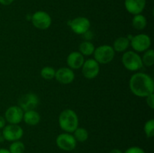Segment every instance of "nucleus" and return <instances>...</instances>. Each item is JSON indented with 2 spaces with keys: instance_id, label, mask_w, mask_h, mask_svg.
<instances>
[{
  "instance_id": "1",
  "label": "nucleus",
  "mask_w": 154,
  "mask_h": 153,
  "mask_svg": "<svg viewBox=\"0 0 154 153\" xmlns=\"http://www.w3.org/2000/svg\"><path fill=\"white\" fill-rule=\"evenodd\" d=\"M129 88L135 96L146 98L153 93V80L150 75L142 72H137L129 80Z\"/></svg>"
},
{
  "instance_id": "2",
  "label": "nucleus",
  "mask_w": 154,
  "mask_h": 153,
  "mask_svg": "<svg viewBox=\"0 0 154 153\" xmlns=\"http://www.w3.org/2000/svg\"><path fill=\"white\" fill-rule=\"evenodd\" d=\"M58 122L62 130L70 134L73 133L76 130L79 124L78 115L71 109H66L62 111L59 116Z\"/></svg>"
},
{
  "instance_id": "3",
  "label": "nucleus",
  "mask_w": 154,
  "mask_h": 153,
  "mask_svg": "<svg viewBox=\"0 0 154 153\" xmlns=\"http://www.w3.org/2000/svg\"><path fill=\"white\" fill-rule=\"evenodd\" d=\"M122 63L127 70L136 71L143 67L141 57L135 51H127L122 56Z\"/></svg>"
},
{
  "instance_id": "4",
  "label": "nucleus",
  "mask_w": 154,
  "mask_h": 153,
  "mask_svg": "<svg viewBox=\"0 0 154 153\" xmlns=\"http://www.w3.org/2000/svg\"><path fill=\"white\" fill-rule=\"evenodd\" d=\"M94 59L99 64H108L114 58L115 51L111 45L104 44L98 46L94 50Z\"/></svg>"
},
{
  "instance_id": "5",
  "label": "nucleus",
  "mask_w": 154,
  "mask_h": 153,
  "mask_svg": "<svg viewBox=\"0 0 154 153\" xmlns=\"http://www.w3.org/2000/svg\"><path fill=\"white\" fill-rule=\"evenodd\" d=\"M130 45L135 52H145L150 49L151 46V39L146 34H138L132 36L130 39Z\"/></svg>"
},
{
  "instance_id": "6",
  "label": "nucleus",
  "mask_w": 154,
  "mask_h": 153,
  "mask_svg": "<svg viewBox=\"0 0 154 153\" xmlns=\"http://www.w3.org/2000/svg\"><path fill=\"white\" fill-rule=\"evenodd\" d=\"M32 25L40 30L48 29L52 23V19L47 12L38 10L35 12L31 17Z\"/></svg>"
},
{
  "instance_id": "7",
  "label": "nucleus",
  "mask_w": 154,
  "mask_h": 153,
  "mask_svg": "<svg viewBox=\"0 0 154 153\" xmlns=\"http://www.w3.org/2000/svg\"><path fill=\"white\" fill-rule=\"evenodd\" d=\"M56 144L59 148L66 152H71L76 148L77 141L70 133H63L57 136Z\"/></svg>"
},
{
  "instance_id": "8",
  "label": "nucleus",
  "mask_w": 154,
  "mask_h": 153,
  "mask_svg": "<svg viewBox=\"0 0 154 153\" xmlns=\"http://www.w3.org/2000/svg\"><path fill=\"white\" fill-rule=\"evenodd\" d=\"M23 135V130L18 124H9L3 128L2 138L9 142L20 140Z\"/></svg>"
},
{
  "instance_id": "9",
  "label": "nucleus",
  "mask_w": 154,
  "mask_h": 153,
  "mask_svg": "<svg viewBox=\"0 0 154 153\" xmlns=\"http://www.w3.org/2000/svg\"><path fill=\"white\" fill-rule=\"evenodd\" d=\"M38 104V97L34 93H27L23 94L18 100V106H20L24 112L35 110Z\"/></svg>"
},
{
  "instance_id": "10",
  "label": "nucleus",
  "mask_w": 154,
  "mask_h": 153,
  "mask_svg": "<svg viewBox=\"0 0 154 153\" xmlns=\"http://www.w3.org/2000/svg\"><path fill=\"white\" fill-rule=\"evenodd\" d=\"M82 74L87 79L92 80L96 78L100 71L99 64L94 58H89L84 61L82 67Z\"/></svg>"
},
{
  "instance_id": "11",
  "label": "nucleus",
  "mask_w": 154,
  "mask_h": 153,
  "mask_svg": "<svg viewBox=\"0 0 154 153\" xmlns=\"http://www.w3.org/2000/svg\"><path fill=\"white\" fill-rule=\"evenodd\" d=\"M69 22L72 30L77 34H84L90 30V22L85 16H78Z\"/></svg>"
},
{
  "instance_id": "12",
  "label": "nucleus",
  "mask_w": 154,
  "mask_h": 153,
  "mask_svg": "<svg viewBox=\"0 0 154 153\" xmlns=\"http://www.w3.org/2000/svg\"><path fill=\"white\" fill-rule=\"evenodd\" d=\"M23 111L20 106H11L6 110L5 118L9 124H18L20 123L23 117Z\"/></svg>"
},
{
  "instance_id": "13",
  "label": "nucleus",
  "mask_w": 154,
  "mask_h": 153,
  "mask_svg": "<svg viewBox=\"0 0 154 153\" xmlns=\"http://www.w3.org/2000/svg\"><path fill=\"white\" fill-rule=\"evenodd\" d=\"M75 75L73 70L69 68H60L56 70L55 79L61 84L67 85L72 83L75 80Z\"/></svg>"
},
{
  "instance_id": "14",
  "label": "nucleus",
  "mask_w": 154,
  "mask_h": 153,
  "mask_svg": "<svg viewBox=\"0 0 154 153\" xmlns=\"http://www.w3.org/2000/svg\"><path fill=\"white\" fill-rule=\"evenodd\" d=\"M124 5L129 14H139L145 8L146 0H125Z\"/></svg>"
},
{
  "instance_id": "15",
  "label": "nucleus",
  "mask_w": 154,
  "mask_h": 153,
  "mask_svg": "<svg viewBox=\"0 0 154 153\" xmlns=\"http://www.w3.org/2000/svg\"><path fill=\"white\" fill-rule=\"evenodd\" d=\"M68 66L71 69H79L83 66L84 62V57L78 51H74L69 54L66 59Z\"/></svg>"
},
{
  "instance_id": "16",
  "label": "nucleus",
  "mask_w": 154,
  "mask_h": 153,
  "mask_svg": "<svg viewBox=\"0 0 154 153\" xmlns=\"http://www.w3.org/2000/svg\"><path fill=\"white\" fill-rule=\"evenodd\" d=\"M23 120L26 124L29 126L37 125L41 121V116L38 112L35 110L26 111L23 112Z\"/></svg>"
},
{
  "instance_id": "17",
  "label": "nucleus",
  "mask_w": 154,
  "mask_h": 153,
  "mask_svg": "<svg viewBox=\"0 0 154 153\" xmlns=\"http://www.w3.org/2000/svg\"><path fill=\"white\" fill-rule=\"evenodd\" d=\"M129 45H130V40L127 37H120L114 40L112 47L115 52H122L126 51Z\"/></svg>"
},
{
  "instance_id": "18",
  "label": "nucleus",
  "mask_w": 154,
  "mask_h": 153,
  "mask_svg": "<svg viewBox=\"0 0 154 153\" xmlns=\"http://www.w3.org/2000/svg\"><path fill=\"white\" fill-rule=\"evenodd\" d=\"M132 26L137 30H143L147 26V19L141 14L134 15L132 18Z\"/></svg>"
},
{
  "instance_id": "19",
  "label": "nucleus",
  "mask_w": 154,
  "mask_h": 153,
  "mask_svg": "<svg viewBox=\"0 0 154 153\" xmlns=\"http://www.w3.org/2000/svg\"><path fill=\"white\" fill-rule=\"evenodd\" d=\"M95 49L96 48H95L94 44L89 40L83 41L79 45V52L83 56H91L94 52Z\"/></svg>"
},
{
  "instance_id": "20",
  "label": "nucleus",
  "mask_w": 154,
  "mask_h": 153,
  "mask_svg": "<svg viewBox=\"0 0 154 153\" xmlns=\"http://www.w3.org/2000/svg\"><path fill=\"white\" fill-rule=\"evenodd\" d=\"M74 137L77 142H84L88 140L89 134L88 131L84 128H77L76 130L73 132Z\"/></svg>"
},
{
  "instance_id": "21",
  "label": "nucleus",
  "mask_w": 154,
  "mask_h": 153,
  "mask_svg": "<svg viewBox=\"0 0 154 153\" xmlns=\"http://www.w3.org/2000/svg\"><path fill=\"white\" fill-rule=\"evenodd\" d=\"M142 60L143 65H145L147 67H151L154 64V51L152 49H148L146 50L143 54V56L141 58Z\"/></svg>"
},
{
  "instance_id": "22",
  "label": "nucleus",
  "mask_w": 154,
  "mask_h": 153,
  "mask_svg": "<svg viewBox=\"0 0 154 153\" xmlns=\"http://www.w3.org/2000/svg\"><path fill=\"white\" fill-rule=\"evenodd\" d=\"M8 150L11 153H23L25 152V145L20 140L14 141L9 146Z\"/></svg>"
},
{
  "instance_id": "23",
  "label": "nucleus",
  "mask_w": 154,
  "mask_h": 153,
  "mask_svg": "<svg viewBox=\"0 0 154 153\" xmlns=\"http://www.w3.org/2000/svg\"><path fill=\"white\" fill-rule=\"evenodd\" d=\"M56 70L52 67L46 66L41 70V76L45 80H52L55 78Z\"/></svg>"
},
{
  "instance_id": "24",
  "label": "nucleus",
  "mask_w": 154,
  "mask_h": 153,
  "mask_svg": "<svg viewBox=\"0 0 154 153\" xmlns=\"http://www.w3.org/2000/svg\"><path fill=\"white\" fill-rule=\"evenodd\" d=\"M144 133L147 138H152L154 135V120L153 118L145 122L144 127Z\"/></svg>"
},
{
  "instance_id": "25",
  "label": "nucleus",
  "mask_w": 154,
  "mask_h": 153,
  "mask_svg": "<svg viewBox=\"0 0 154 153\" xmlns=\"http://www.w3.org/2000/svg\"><path fill=\"white\" fill-rule=\"evenodd\" d=\"M124 153H146L143 148L138 146H132L128 148Z\"/></svg>"
},
{
  "instance_id": "26",
  "label": "nucleus",
  "mask_w": 154,
  "mask_h": 153,
  "mask_svg": "<svg viewBox=\"0 0 154 153\" xmlns=\"http://www.w3.org/2000/svg\"><path fill=\"white\" fill-rule=\"evenodd\" d=\"M146 102H147V104L148 105V106H150L151 109L154 108V94L153 93L150 94V95L147 96L146 97Z\"/></svg>"
},
{
  "instance_id": "27",
  "label": "nucleus",
  "mask_w": 154,
  "mask_h": 153,
  "mask_svg": "<svg viewBox=\"0 0 154 153\" xmlns=\"http://www.w3.org/2000/svg\"><path fill=\"white\" fill-rule=\"evenodd\" d=\"M14 2V0H0V4H2V5L7 6L10 5Z\"/></svg>"
},
{
  "instance_id": "28",
  "label": "nucleus",
  "mask_w": 154,
  "mask_h": 153,
  "mask_svg": "<svg viewBox=\"0 0 154 153\" xmlns=\"http://www.w3.org/2000/svg\"><path fill=\"white\" fill-rule=\"evenodd\" d=\"M5 126V118L0 116V129L3 128Z\"/></svg>"
},
{
  "instance_id": "29",
  "label": "nucleus",
  "mask_w": 154,
  "mask_h": 153,
  "mask_svg": "<svg viewBox=\"0 0 154 153\" xmlns=\"http://www.w3.org/2000/svg\"><path fill=\"white\" fill-rule=\"evenodd\" d=\"M109 153H123V151H121L119 148H114V149L111 150Z\"/></svg>"
},
{
  "instance_id": "30",
  "label": "nucleus",
  "mask_w": 154,
  "mask_h": 153,
  "mask_svg": "<svg viewBox=\"0 0 154 153\" xmlns=\"http://www.w3.org/2000/svg\"><path fill=\"white\" fill-rule=\"evenodd\" d=\"M0 153H11L8 149L4 148H0Z\"/></svg>"
},
{
  "instance_id": "31",
  "label": "nucleus",
  "mask_w": 154,
  "mask_h": 153,
  "mask_svg": "<svg viewBox=\"0 0 154 153\" xmlns=\"http://www.w3.org/2000/svg\"><path fill=\"white\" fill-rule=\"evenodd\" d=\"M2 136L1 135V133H0V142L2 141Z\"/></svg>"
}]
</instances>
